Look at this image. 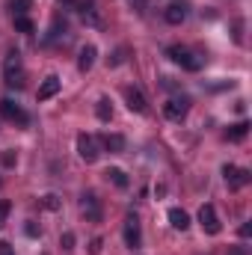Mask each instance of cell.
Wrapping results in <instances>:
<instances>
[{
  "label": "cell",
  "instance_id": "8992f818",
  "mask_svg": "<svg viewBox=\"0 0 252 255\" xmlns=\"http://www.w3.org/2000/svg\"><path fill=\"white\" fill-rule=\"evenodd\" d=\"M0 113H3V116L12 122V125H18V128L30 125V116H27V113H24V110H21L15 101H9V98H3V101H0Z\"/></svg>",
  "mask_w": 252,
  "mask_h": 255
},
{
  "label": "cell",
  "instance_id": "3957f363",
  "mask_svg": "<svg viewBox=\"0 0 252 255\" xmlns=\"http://www.w3.org/2000/svg\"><path fill=\"white\" fill-rule=\"evenodd\" d=\"M199 226H202L205 235H220V232H223V223H220L214 205H202V208H199Z\"/></svg>",
  "mask_w": 252,
  "mask_h": 255
},
{
  "label": "cell",
  "instance_id": "cb8c5ba5",
  "mask_svg": "<svg viewBox=\"0 0 252 255\" xmlns=\"http://www.w3.org/2000/svg\"><path fill=\"white\" fill-rule=\"evenodd\" d=\"M6 217H9V202H0V226H3Z\"/></svg>",
  "mask_w": 252,
  "mask_h": 255
},
{
  "label": "cell",
  "instance_id": "5bb4252c",
  "mask_svg": "<svg viewBox=\"0 0 252 255\" xmlns=\"http://www.w3.org/2000/svg\"><path fill=\"white\" fill-rule=\"evenodd\" d=\"M169 223H172V229H178V232H187V226H190L187 211H181V208H169Z\"/></svg>",
  "mask_w": 252,
  "mask_h": 255
},
{
  "label": "cell",
  "instance_id": "7c38bea8",
  "mask_svg": "<svg viewBox=\"0 0 252 255\" xmlns=\"http://www.w3.org/2000/svg\"><path fill=\"white\" fill-rule=\"evenodd\" d=\"M95 57H98V48H95V45H83V48H80V57H77V68L86 74V71L95 65Z\"/></svg>",
  "mask_w": 252,
  "mask_h": 255
},
{
  "label": "cell",
  "instance_id": "52a82bcc",
  "mask_svg": "<svg viewBox=\"0 0 252 255\" xmlns=\"http://www.w3.org/2000/svg\"><path fill=\"white\" fill-rule=\"evenodd\" d=\"M125 244L130 250H139V247H142V232H139L136 214H127L125 217Z\"/></svg>",
  "mask_w": 252,
  "mask_h": 255
},
{
  "label": "cell",
  "instance_id": "d6986e66",
  "mask_svg": "<svg viewBox=\"0 0 252 255\" xmlns=\"http://www.w3.org/2000/svg\"><path fill=\"white\" fill-rule=\"evenodd\" d=\"M95 113H98V119H101V122H110V116H113L110 101H107V98H101V101H98V107H95Z\"/></svg>",
  "mask_w": 252,
  "mask_h": 255
},
{
  "label": "cell",
  "instance_id": "603a6c76",
  "mask_svg": "<svg viewBox=\"0 0 252 255\" xmlns=\"http://www.w3.org/2000/svg\"><path fill=\"white\" fill-rule=\"evenodd\" d=\"M101 247H104V241H101V238H92V244H89V253H92V255H101Z\"/></svg>",
  "mask_w": 252,
  "mask_h": 255
},
{
  "label": "cell",
  "instance_id": "ffe728a7",
  "mask_svg": "<svg viewBox=\"0 0 252 255\" xmlns=\"http://www.w3.org/2000/svg\"><path fill=\"white\" fill-rule=\"evenodd\" d=\"M9 6H12V12H15V15H27L33 3H30V0H9Z\"/></svg>",
  "mask_w": 252,
  "mask_h": 255
},
{
  "label": "cell",
  "instance_id": "277c9868",
  "mask_svg": "<svg viewBox=\"0 0 252 255\" xmlns=\"http://www.w3.org/2000/svg\"><path fill=\"white\" fill-rule=\"evenodd\" d=\"M77 154H80L86 163H95V160L101 157V151H98V139H95L92 133H77Z\"/></svg>",
  "mask_w": 252,
  "mask_h": 255
},
{
  "label": "cell",
  "instance_id": "6da1fadb",
  "mask_svg": "<svg viewBox=\"0 0 252 255\" xmlns=\"http://www.w3.org/2000/svg\"><path fill=\"white\" fill-rule=\"evenodd\" d=\"M3 77L9 86H24V71H21V54L18 51H9L6 60H3Z\"/></svg>",
  "mask_w": 252,
  "mask_h": 255
},
{
  "label": "cell",
  "instance_id": "9a60e30c",
  "mask_svg": "<svg viewBox=\"0 0 252 255\" xmlns=\"http://www.w3.org/2000/svg\"><path fill=\"white\" fill-rule=\"evenodd\" d=\"M163 18H166V24H181V21L187 18V9H184V6H178V3H172V6L163 12Z\"/></svg>",
  "mask_w": 252,
  "mask_h": 255
},
{
  "label": "cell",
  "instance_id": "9c48e42d",
  "mask_svg": "<svg viewBox=\"0 0 252 255\" xmlns=\"http://www.w3.org/2000/svg\"><path fill=\"white\" fill-rule=\"evenodd\" d=\"M125 101H127V110L130 113H148V101H145V95L139 92V89H125Z\"/></svg>",
  "mask_w": 252,
  "mask_h": 255
},
{
  "label": "cell",
  "instance_id": "ba28073f",
  "mask_svg": "<svg viewBox=\"0 0 252 255\" xmlns=\"http://www.w3.org/2000/svg\"><path fill=\"white\" fill-rule=\"evenodd\" d=\"M187 101H184V98H172V101H166V104H163V116H166V119H172V122H181V119H184V116H187Z\"/></svg>",
  "mask_w": 252,
  "mask_h": 255
},
{
  "label": "cell",
  "instance_id": "d4e9b609",
  "mask_svg": "<svg viewBox=\"0 0 252 255\" xmlns=\"http://www.w3.org/2000/svg\"><path fill=\"white\" fill-rule=\"evenodd\" d=\"M0 255H15V253H12V247H9L6 241H0Z\"/></svg>",
  "mask_w": 252,
  "mask_h": 255
},
{
  "label": "cell",
  "instance_id": "7a4b0ae2",
  "mask_svg": "<svg viewBox=\"0 0 252 255\" xmlns=\"http://www.w3.org/2000/svg\"><path fill=\"white\" fill-rule=\"evenodd\" d=\"M166 57H169L175 65H181L184 71H199V68H202V60H196L187 48H181V45H172V48H166Z\"/></svg>",
  "mask_w": 252,
  "mask_h": 255
},
{
  "label": "cell",
  "instance_id": "30bf717a",
  "mask_svg": "<svg viewBox=\"0 0 252 255\" xmlns=\"http://www.w3.org/2000/svg\"><path fill=\"white\" fill-rule=\"evenodd\" d=\"M80 211L86 214V220L98 223L101 220V205H98V196L95 193H83V202H80Z\"/></svg>",
  "mask_w": 252,
  "mask_h": 255
},
{
  "label": "cell",
  "instance_id": "8fae6325",
  "mask_svg": "<svg viewBox=\"0 0 252 255\" xmlns=\"http://www.w3.org/2000/svg\"><path fill=\"white\" fill-rule=\"evenodd\" d=\"M60 92V77L57 74H48L45 80H42V86H39V101H48V98H54Z\"/></svg>",
  "mask_w": 252,
  "mask_h": 255
},
{
  "label": "cell",
  "instance_id": "83f0119b",
  "mask_svg": "<svg viewBox=\"0 0 252 255\" xmlns=\"http://www.w3.org/2000/svg\"><path fill=\"white\" fill-rule=\"evenodd\" d=\"M229 255H244V250H241V247H238V250H232V253Z\"/></svg>",
  "mask_w": 252,
  "mask_h": 255
},
{
  "label": "cell",
  "instance_id": "e0dca14e",
  "mask_svg": "<svg viewBox=\"0 0 252 255\" xmlns=\"http://www.w3.org/2000/svg\"><path fill=\"white\" fill-rule=\"evenodd\" d=\"M247 133H250V122H238V125L229 128V133H226V136H229L232 142H241V139H244Z\"/></svg>",
  "mask_w": 252,
  "mask_h": 255
},
{
  "label": "cell",
  "instance_id": "484cf974",
  "mask_svg": "<svg viewBox=\"0 0 252 255\" xmlns=\"http://www.w3.org/2000/svg\"><path fill=\"white\" fill-rule=\"evenodd\" d=\"M252 235V226L250 223H244V226H241V238H250Z\"/></svg>",
  "mask_w": 252,
  "mask_h": 255
},
{
  "label": "cell",
  "instance_id": "44dd1931",
  "mask_svg": "<svg viewBox=\"0 0 252 255\" xmlns=\"http://www.w3.org/2000/svg\"><path fill=\"white\" fill-rule=\"evenodd\" d=\"M42 205L48 208V211H60V196H54V193H48V196H42Z\"/></svg>",
  "mask_w": 252,
  "mask_h": 255
},
{
  "label": "cell",
  "instance_id": "4fadbf2b",
  "mask_svg": "<svg viewBox=\"0 0 252 255\" xmlns=\"http://www.w3.org/2000/svg\"><path fill=\"white\" fill-rule=\"evenodd\" d=\"M101 145H104L110 154H122V151H125V136H122V133H104V136H101Z\"/></svg>",
  "mask_w": 252,
  "mask_h": 255
},
{
  "label": "cell",
  "instance_id": "ac0fdd59",
  "mask_svg": "<svg viewBox=\"0 0 252 255\" xmlns=\"http://www.w3.org/2000/svg\"><path fill=\"white\" fill-rule=\"evenodd\" d=\"M15 30H18V33H24V36H30V33L36 30V24H33L27 15H15Z\"/></svg>",
  "mask_w": 252,
  "mask_h": 255
},
{
  "label": "cell",
  "instance_id": "2e32d148",
  "mask_svg": "<svg viewBox=\"0 0 252 255\" xmlns=\"http://www.w3.org/2000/svg\"><path fill=\"white\" fill-rule=\"evenodd\" d=\"M104 178H107L110 184H116L119 190H125V187H127V175L122 172V169H116V166H110V169L104 172Z\"/></svg>",
  "mask_w": 252,
  "mask_h": 255
},
{
  "label": "cell",
  "instance_id": "7402d4cb",
  "mask_svg": "<svg viewBox=\"0 0 252 255\" xmlns=\"http://www.w3.org/2000/svg\"><path fill=\"white\" fill-rule=\"evenodd\" d=\"M60 247H63V250H74V235H71V232H65L63 238H60Z\"/></svg>",
  "mask_w": 252,
  "mask_h": 255
},
{
  "label": "cell",
  "instance_id": "4316f807",
  "mask_svg": "<svg viewBox=\"0 0 252 255\" xmlns=\"http://www.w3.org/2000/svg\"><path fill=\"white\" fill-rule=\"evenodd\" d=\"M27 235H30V238H36V235H39V229H36V223H27Z\"/></svg>",
  "mask_w": 252,
  "mask_h": 255
},
{
  "label": "cell",
  "instance_id": "5b68a950",
  "mask_svg": "<svg viewBox=\"0 0 252 255\" xmlns=\"http://www.w3.org/2000/svg\"><path fill=\"white\" fill-rule=\"evenodd\" d=\"M223 175H226V184L232 187V190H241V187H247L250 184V169H241V166H232V163H226L223 166Z\"/></svg>",
  "mask_w": 252,
  "mask_h": 255
}]
</instances>
